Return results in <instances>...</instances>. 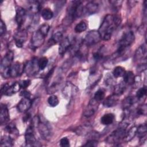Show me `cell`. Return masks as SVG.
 <instances>
[{
  "mask_svg": "<svg viewBox=\"0 0 147 147\" xmlns=\"http://www.w3.org/2000/svg\"><path fill=\"white\" fill-rule=\"evenodd\" d=\"M121 22V19L119 16L113 14L106 15L98 30L101 38L105 41L110 40L113 32L118 27Z\"/></svg>",
  "mask_w": 147,
  "mask_h": 147,
  "instance_id": "cell-1",
  "label": "cell"
},
{
  "mask_svg": "<svg viewBox=\"0 0 147 147\" xmlns=\"http://www.w3.org/2000/svg\"><path fill=\"white\" fill-rule=\"evenodd\" d=\"M84 13V6L81 1H74L71 2L67 10L65 18V23L67 25L71 24L75 19L80 17Z\"/></svg>",
  "mask_w": 147,
  "mask_h": 147,
  "instance_id": "cell-2",
  "label": "cell"
},
{
  "mask_svg": "<svg viewBox=\"0 0 147 147\" xmlns=\"http://www.w3.org/2000/svg\"><path fill=\"white\" fill-rule=\"evenodd\" d=\"M135 35L133 31H128L125 33L121 37L118 42V49L115 53V57L122 56L134 42Z\"/></svg>",
  "mask_w": 147,
  "mask_h": 147,
  "instance_id": "cell-3",
  "label": "cell"
},
{
  "mask_svg": "<svg viewBox=\"0 0 147 147\" xmlns=\"http://www.w3.org/2000/svg\"><path fill=\"white\" fill-rule=\"evenodd\" d=\"M128 125V123L125 120L123 121L120 124L119 127L114 130L107 137L106 140V142L109 144H114L117 143L121 139H123L126 134V129Z\"/></svg>",
  "mask_w": 147,
  "mask_h": 147,
  "instance_id": "cell-4",
  "label": "cell"
},
{
  "mask_svg": "<svg viewBox=\"0 0 147 147\" xmlns=\"http://www.w3.org/2000/svg\"><path fill=\"white\" fill-rule=\"evenodd\" d=\"M14 59V53L11 51H8L4 56L1 63V74L5 79L10 78L9 69Z\"/></svg>",
  "mask_w": 147,
  "mask_h": 147,
  "instance_id": "cell-5",
  "label": "cell"
},
{
  "mask_svg": "<svg viewBox=\"0 0 147 147\" xmlns=\"http://www.w3.org/2000/svg\"><path fill=\"white\" fill-rule=\"evenodd\" d=\"M37 127L40 136L43 139L45 140H49L50 138H51L52 136V129L51 127V125L47 121V120H43L40 118V121Z\"/></svg>",
  "mask_w": 147,
  "mask_h": 147,
  "instance_id": "cell-6",
  "label": "cell"
},
{
  "mask_svg": "<svg viewBox=\"0 0 147 147\" xmlns=\"http://www.w3.org/2000/svg\"><path fill=\"white\" fill-rule=\"evenodd\" d=\"M101 40L102 38L98 30H92L87 33L83 42L86 47H90L98 43Z\"/></svg>",
  "mask_w": 147,
  "mask_h": 147,
  "instance_id": "cell-7",
  "label": "cell"
},
{
  "mask_svg": "<svg viewBox=\"0 0 147 147\" xmlns=\"http://www.w3.org/2000/svg\"><path fill=\"white\" fill-rule=\"evenodd\" d=\"M46 36H47L45 35L39 29L34 32L32 34L30 41L32 48L35 49L42 45Z\"/></svg>",
  "mask_w": 147,
  "mask_h": 147,
  "instance_id": "cell-8",
  "label": "cell"
},
{
  "mask_svg": "<svg viewBox=\"0 0 147 147\" xmlns=\"http://www.w3.org/2000/svg\"><path fill=\"white\" fill-rule=\"evenodd\" d=\"M25 140L26 146H40L38 145V142L37 141L34 133V126L31 124L29 125L25 133Z\"/></svg>",
  "mask_w": 147,
  "mask_h": 147,
  "instance_id": "cell-9",
  "label": "cell"
},
{
  "mask_svg": "<svg viewBox=\"0 0 147 147\" xmlns=\"http://www.w3.org/2000/svg\"><path fill=\"white\" fill-rule=\"evenodd\" d=\"M38 60L36 57H33L30 60L27 61L24 65V72L27 75L33 76L38 72L40 69Z\"/></svg>",
  "mask_w": 147,
  "mask_h": 147,
  "instance_id": "cell-10",
  "label": "cell"
},
{
  "mask_svg": "<svg viewBox=\"0 0 147 147\" xmlns=\"http://www.w3.org/2000/svg\"><path fill=\"white\" fill-rule=\"evenodd\" d=\"M26 11L22 7L17 6L16 8V21L19 29L22 26L26 19Z\"/></svg>",
  "mask_w": 147,
  "mask_h": 147,
  "instance_id": "cell-11",
  "label": "cell"
},
{
  "mask_svg": "<svg viewBox=\"0 0 147 147\" xmlns=\"http://www.w3.org/2000/svg\"><path fill=\"white\" fill-rule=\"evenodd\" d=\"M28 33L24 29H20L18 31L15 33L13 37L16 46L18 48H21L26 41Z\"/></svg>",
  "mask_w": 147,
  "mask_h": 147,
  "instance_id": "cell-12",
  "label": "cell"
},
{
  "mask_svg": "<svg viewBox=\"0 0 147 147\" xmlns=\"http://www.w3.org/2000/svg\"><path fill=\"white\" fill-rule=\"evenodd\" d=\"M98 107V102L96 101L94 98L91 100L84 110L83 115L86 117H90L92 116L97 111Z\"/></svg>",
  "mask_w": 147,
  "mask_h": 147,
  "instance_id": "cell-13",
  "label": "cell"
},
{
  "mask_svg": "<svg viewBox=\"0 0 147 147\" xmlns=\"http://www.w3.org/2000/svg\"><path fill=\"white\" fill-rule=\"evenodd\" d=\"M32 101L30 98L24 97L18 103L17 107L18 111L20 113L26 112L31 107Z\"/></svg>",
  "mask_w": 147,
  "mask_h": 147,
  "instance_id": "cell-14",
  "label": "cell"
},
{
  "mask_svg": "<svg viewBox=\"0 0 147 147\" xmlns=\"http://www.w3.org/2000/svg\"><path fill=\"white\" fill-rule=\"evenodd\" d=\"M72 41L68 37H66L63 38L60 42L59 47V53L61 56H63L65 53L69 49Z\"/></svg>",
  "mask_w": 147,
  "mask_h": 147,
  "instance_id": "cell-15",
  "label": "cell"
},
{
  "mask_svg": "<svg viewBox=\"0 0 147 147\" xmlns=\"http://www.w3.org/2000/svg\"><path fill=\"white\" fill-rule=\"evenodd\" d=\"M146 44H144L140 45L136 50L134 54L135 61L146 60Z\"/></svg>",
  "mask_w": 147,
  "mask_h": 147,
  "instance_id": "cell-16",
  "label": "cell"
},
{
  "mask_svg": "<svg viewBox=\"0 0 147 147\" xmlns=\"http://www.w3.org/2000/svg\"><path fill=\"white\" fill-rule=\"evenodd\" d=\"M22 71H24V65L22 67L20 63L15 62L13 64H11L10 66L9 69L10 78L18 76Z\"/></svg>",
  "mask_w": 147,
  "mask_h": 147,
  "instance_id": "cell-17",
  "label": "cell"
},
{
  "mask_svg": "<svg viewBox=\"0 0 147 147\" xmlns=\"http://www.w3.org/2000/svg\"><path fill=\"white\" fill-rule=\"evenodd\" d=\"M101 77H102V74H98L96 69L95 68H93L90 72V74L89 76V80H88L89 86L91 88H92V87L95 86L99 81Z\"/></svg>",
  "mask_w": 147,
  "mask_h": 147,
  "instance_id": "cell-18",
  "label": "cell"
},
{
  "mask_svg": "<svg viewBox=\"0 0 147 147\" xmlns=\"http://www.w3.org/2000/svg\"><path fill=\"white\" fill-rule=\"evenodd\" d=\"M0 111V123L1 125L6 124L10 119L9 113L7 106L5 104L1 103Z\"/></svg>",
  "mask_w": 147,
  "mask_h": 147,
  "instance_id": "cell-19",
  "label": "cell"
},
{
  "mask_svg": "<svg viewBox=\"0 0 147 147\" xmlns=\"http://www.w3.org/2000/svg\"><path fill=\"white\" fill-rule=\"evenodd\" d=\"M119 96L113 94L107 96L103 102V105L106 107H112L115 106L118 102Z\"/></svg>",
  "mask_w": 147,
  "mask_h": 147,
  "instance_id": "cell-20",
  "label": "cell"
},
{
  "mask_svg": "<svg viewBox=\"0 0 147 147\" xmlns=\"http://www.w3.org/2000/svg\"><path fill=\"white\" fill-rule=\"evenodd\" d=\"M99 9V5L95 2H90L84 7V13L91 15L95 13Z\"/></svg>",
  "mask_w": 147,
  "mask_h": 147,
  "instance_id": "cell-21",
  "label": "cell"
},
{
  "mask_svg": "<svg viewBox=\"0 0 147 147\" xmlns=\"http://www.w3.org/2000/svg\"><path fill=\"white\" fill-rule=\"evenodd\" d=\"M138 99L136 96H128L125 98L122 103V106L123 110H127L131 106H133Z\"/></svg>",
  "mask_w": 147,
  "mask_h": 147,
  "instance_id": "cell-22",
  "label": "cell"
},
{
  "mask_svg": "<svg viewBox=\"0 0 147 147\" xmlns=\"http://www.w3.org/2000/svg\"><path fill=\"white\" fill-rule=\"evenodd\" d=\"M63 32L61 31L58 30L53 33L51 38L49 40L48 42V45L51 47L52 45L60 42L63 40Z\"/></svg>",
  "mask_w": 147,
  "mask_h": 147,
  "instance_id": "cell-23",
  "label": "cell"
},
{
  "mask_svg": "<svg viewBox=\"0 0 147 147\" xmlns=\"http://www.w3.org/2000/svg\"><path fill=\"white\" fill-rule=\"evenodd\" d=\"M63 92L65 96L70 98L78 92V89L76 87H75L71 83H67L64 88V90Z\"/></svg>",
  "mask_w": 147,
  "mask_h": 147,
  "instance_id": "cell-24",
  "label": "cell"
},
{
  "mask_svg": "<svg viewBox=\"0 0 147 147\" xmlns=\"http://www.w3.org/2000/svg\"><path fill=\"white\" fill-rule=\"evenodd\" d=\"M29 5L28 7L29 11L32 14H38V11L40 10L41 9V4L38 1H29Z\"/></svg>",
  "mask_w": 147,
  "mask_h": 147,
  "instance_id": "cell-25",
  "label": "cell"
},
{
  "mask_svg": "<svg viewBox=\"0 0 147 147\" xmlns=\"http://www.w3.org/2000/svg\"><path fill=\"white\" fill-rule=\"evenodd\" d=\"M123 82L126 84L133 85L134 84L135 81V76L133 72L131 71H126L124 74L123 76Z\"/></svg>",
  "mask_w": 147,
  "mask_h": 147,
  "instance_id": "cell-26",
  "label": "cell"
},
{
  "mask_svg": "<svg viewBox=\"0 0 147 147\" xmlns=\"http://www.w3.org/2000/svg\"><path fill=\"white\" fill-rule=\"evenodd\" d=\"M115 119V115L113 113H107L103 115L100 118V122L102 125H109L111 124Z\"/></svg>",
  "mask_w": 147,
  "mask_h": 147,
  "instance_id": "cell-27",
  "label": "cell"
},
{
  "mask_svg": "<svg viewBox=\"0 0 147 147\" xmlns=\"http://www.w3.org/2000/svg\"><path fill=\"white\" fill-rule=\"evenodd\" d=\"M146 129H146V123L141 125L138 127H137L136 134L140 138V140H144L146 139Z\"/></svg>",
  "mask_w": 147,
  "mask_h": 147,
  "instance_id": "cell-28",
  "label": "cell"
},
{
  "mask_svg": "<svg viewBox=\"0 0 147 147\" xmlns=\"http://www.w3.org/2000/svg\"><path fill=\"white\" fill-rule=\"evenodd\" d=\"M20 88H21L20 84L19 82H15L13 83L11 85H10L9 88L7 89V91L5 93V95L7 96H10L12 95L13 94H16L17 92Z\"/></svg>",
  "mask_w": 147,
  "mask_h": 147,
  "instance_id": "cell-29",
  "label": "cell"
},
{
  "mask_svg": "<svg viewBox=\"0 0 147 147\" xmlns=\"http://www.w3.org/2000/svg\"><path fill=\"white\" fill-rule=\"evenodd\" d=\"M6 131L9 133L11 136H14V137H17L19 135V131L14 123L11 122L6 125L5 127Z\"/></svg>",
  "mask_w": 147,
  "mask_h": 147,
  "instance_id": "cell-30",
  "label": "cell"
},
{
  "mask_svg": "<svg viewBox=\"0 0 147 147\" xmlns=\"http://www.w3.org/2000/svg\"><path fill=\"white\" fill-rule=\"evenodd\" d=\"M13 141L14 139L11 136H5L1 140V146L2 147L12 146L13 145Z\"/></svg>",
  "mask_w": 147,
  "mask_h": 147,
  "instance_id": "cell-31",
  "label": "cell"
},
{
  "mask_svg": "<svg viewBox=\"0 0 147 147\" xmlns=\"http://www.w3.org/2000/svg\"><path fill=\"white\" fill-rule=\"evenodd\" d=\"M136 132H137V127L136 126H133L131 127L129 130L128 131L127 133H126L125 136L123 138V140L126 142H129L131 141L135 136L136 135Z\"/></svg>",
  "mask_w": 147,
  "mask_h": 147,
  "instance_id": "cell-32",
  "label": "cell"
},
{
  "mask_svg": "<svg viewBox=\"0 0 147 147\" xmlns=\"http://www.w3.org/2000/svg\"><path fill=\"white\" fill-rule=\"evenodd\" d=\"M126 84L123 82L118 84L114 87V94L118 96H120L125 92L126 88Z\"/></svg>",
  "mask_w": 147,
  "mask_h": 147,
  "instance_id": "cell-33",
  "label": "cell"
},
{
  "mask_svg": "<svg viewBox=\"0 0 147 147\" xmlns=\"http://www.w3.org/2000/svg\"><path fill=\"white\" fill-rule=\"evenodd\" d=\"M41 16L44 20H49L52 18L53 16V13L50 9L45 8L42 10Z\"/></svg>",
  "mask_w": 147,
  "mask_h": 147,
  "instance_id": "cell-34",
  "label": "cell"
},
{
  "mask_svg": "<svg viewBox=\"0 0 147 147\" xmlns=\"http://www.w3.org/2000/svg\"><path fill=\"white\" fill-rule=\"evenodd\" d=\"M125 72V69L123 67L121 66H117L114 69L113 71V75L114 78L122 77L123 76Z\"/></svg>",
  "mask_w": 147,
  "mask_h": 147,
  "instance_id": "cell-35",
  "label": "cell"
},
{
  "mask_svg": "<svg viewBox=\"0 0 147 147\" xmlns=\"http://www.w3.org/2000/svg\"><path fill=\"white\" fill-rule=\"evenodd\" d=\"M105 96V91L103 88H100L98 90L94 96V99L97 101V102H100L102 100Z\"/></svg>",
  "mask_w": 147,
  "mask_h": 147,
  "instance_id": "cell-36",
  "label": "cell"
},
{
  "mask_svg": "<svg viewBox=\"0 0 147 147\" xmlns=\"http://www.w3.org/2000/svg\"><path fill=\"white\" fill-rule=\"evenodd\" d=\"M146 111H147V107L146 105H142L138 107L136 110L135 114L137 117H139L141 115H145L146 114Z\"/></svg>",
  "mask_w": 147,
  "mask_h": 147,
  "instance_id": "cell-37",
  "label": "cell"
},
{
  "mask_svg": "<svg viewBox=\"0 0 147 147\" xmlns=\"http://www.w3.org/2000/svg\"><path fill=\"white\" fill-rule=\"evenodd\" d=\"M87 29V24L84 21H81L75 27V31L76 33H82Z\"/></svg>",
  "mask_w": 147,
  "mask_h": 147,
  "instance_id": "cell-38",
  "label": "cell"
},
{
  "mask_svg": "<svg viewBox=\"0 0 147 147\" xmlns=\"http://www.w3.org/2000/svg\"><path fill=\"white\" fill-rule=\"evenodd\" d=\"M48 103L51 107H56L59 103L58 98L57 96L52 95L48 99Z\"/></svg>",
  "mask_w": 147,
  "mask_h": 147,
  "instance_id": "cell-39",
  "label": "cell"
},
{
  "mask_svg": "<svg viewBox=\"0 0 147 147\" xmlns=\"http://www.w3.org/2000/svg\"><path fill=\"white\" fill-rule=\"evenodd\" d=\"M48 63V60L46 57H42L38 59V64L40 70H43L47 67Z\"/></svg>",
  "mask_w": 147,
  "mask_h": 147,
  "instance_id": "cell-40",
  "label": "cell"
},
{
  "mask_svg": "<svg viewBox=\"0 0 147 147\" xmlns=\"http://www.w3.org/2000/svg\"><path fill=\"white\" fill-rule=\"evenodd\" d=\"M147 92V88L146 86H144L138 90V91L136 92V96L138 99H140L143 98L144 96L146 95Z\"/></svg>",
  "mask_w": 147,
  "mask_h": 147,
  "instance_id": "cell-41",
  "label": "cell"
},
{
  "mask_svg": "<svg viewBox=\"0 0 147 147\" xmlns=\"http://www.w3.org/2000/svg\"><path fill=\"white\" fill-rule=\"evenodd\" d=\"M78 131H76V133L78 134H88L90 133V127L88 126H82L80 127H79L76 129Z\"/></svg>",
  "mask_w": 147,
  "mask_h": 147,
  "instance_id": "cell-42",
  "label": "cell"
},
{
  "mask_svg": "<svg viewBox=\"0 0 147 147\" xmlns=\"http://www.w3.org/2000/svg\"><path fill=\"white\" fill-rule=\"evenodd\" d=\"M109 3L111 4V6L115 10H119V9L121 7L122 1H109Z\"/></svg>",
  "mask_w": 147,
  "mask_h": 147,
  "instance_id": "cell-43",
  "label": "cell"
},
{
  "mask_svg": "<svg viewBox=\"0 0 147 147\" xmlns=\"http://www.w3.org/2000/svg\"><path fill=\"white\" fill-rule=\"evenodd\" d=\"M98 140L95 139H89L83 146H92V147H95L98 145Z\"/></svg>",
  "mask_w": 147,
  "mask_h": 147,
  "instance_id": "cell-44",
  "label": "cell"
},
{
  "mask_svg": "<svg viewBox=\"0 0 147 147\" xmlns=\"http://www.w3.org/2000/svg\"><path fill=\"white\" fill-rule=\"evenodd\" d=\"M49 29H50V26L48 24H42L40 28H39V29L46 36H47L48 33V32L49 30Z\"/></svg>",
  "mask_w": 147,
  "mask_h": 147,
  "instance_id": "cell-45",
  "label": "cell"
},
{
  "mask_svg": "<svg viewBox=\"0 0 147 147\" xmlns=\"http://www.w3.org/2000/svg\"><path fill=\"white\" fill-rule=\"evenodd\" d=\"M65 1H57L56 2V3L55 6V11L56 12V13H58V12L61 10V9L63 7V5H64V3H65Z\"/></svg>",
  "mask_w": 147,
  "mask_h": 147,
  "instance_id": "cell-46",
  "label": "cell"
},
{
  "mask_svg": "<svg viewBox=\"0 0 147 147\" xmlns=\"http://www.w3.org/2000/svg\"><path fill=\"white\" fill-rule=\"evenodd\" d=\"M60 146L63 147H68L70 146L69 141L67 137L62 138L60 141Z\"/></svg>",
  "mask_w": 147,
  "mask_h": 147,
  "instance_id": "cell-47",
  "label": "cell"
},
{
  "mask_svg": "<svg viewBox=\"0 0 147 147\" xmlns=\"http://www.w3.org/2000/svg\"><path fill=\"white\" fill-rule=\"evenodd\" d=\"M6 32V26L3 20H1L0 23V35L2 36L4 34H5Z\"/></svg>",
  "mask_w": 147,
  "mask_h": 147,
  "instance_id": "cell-48",
  "label": "cell"
},
{
  "mask_svg": "<svg viewBox=\"0 0 147 147\" xmlns=\"http://www.w3.org/2000/svg\"><path fill=\"white\" fill-rule=\"evenodd\" d=\"M30 80H24L19 82L21 87L22 88H25L28 87L30 84Z\"/></svg>",
  "mask_w": 147,
  "mask_h": 147,
  "instance_id": "cell-49",
  "label": "cell"
},
{
  "mask_svg": "<svg viewBox=\"0 0 147 147\" xmlns=\"http://www.w3.org/2000/svg\"><path fill=\"white\" fill-rule=\"evenodd\" d=\"M105 84L108 86H111L114 84L113 77L111 75H108L105 79Z\"/></svg>",
  "mask_w": 147,
  "mask_h": 147,
  "instance_id": "cell-50",
  "label": "cell"
},
{
  "mask_svg": "<svg viewBox=\"0 0 147 147\" xmlns=\"http://www.w3.org/2000/svg\"><path fill=\"white\" fill-rule=\"evenodd\" d=\"M93 57L95 60H96V61L100 60L103 57V53L101 51H97L94 53Z\"/></svg>",
  "mask_w": 147,
  "mask_h": 147,
  "instance_id": "cell-51",
  "label": "cell"
},
{
  "mask_svg": "<svg viewBox=\"0 0 147 147\" xmlns=\"http://www.w3.org/2000/svg\"><path fill=\"white\" fill-rule=\"evenodd\" d=\"M10 85L8 84V83H5V84H3L2 86H1V95H5L6 92L7 91V89L9 88Z\"/></svg>",
  "mask_w": 147,
  "mask_h": 147,
  "instance_id": "cell-52",
  "label": "cell"
},
{
  "mask_svg": "<svg viewBox=\"0 0 147 147\" xmlns=\"http://www.w3.org/2000/svg\"><path fill=\"white\" fill-rule=\"evenodd\" d=\"M21 95H22L24 97H26V98H30V94L29 91H24L22 92H21Z\"/></svg>",
  "mask_w": 147,
  "mask_h": 147,
  "instance_id": "cell-53",
  "label": "cell"
},
{
  "mask_svg": "<svg viewBox=\"0 0 147 147\" xmlns=\"http://www.w3.org/2000/svg\"><path fill=\"white\" fill-rule=\"evenodd\" d=\"M30 117V114H29V113H27V114H26L25 115V116L23 117V121H24V122H26V121H27L29 119V118Z\"/></svg>",
  "mask_w": 147,
  "mask_h": 147,
  "instance_id": "cell-54",
  "label": "cell"
}]
</instances>
